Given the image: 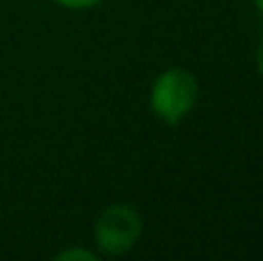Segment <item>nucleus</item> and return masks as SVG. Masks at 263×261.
Returning a JSON list of instances; mask_svg holds the SVG:
<instances>
[{"label":"nucleus","mask_w":263,"mask_h":261,"mask_svg":"<svg viewBox=\"0 0 263 261\" xmlns=\"http://www.w3.org/2000/svg\"><path fill=\"white\" fill-rule=\"evenodd\" d=\"M197 97H199L197 77L189 69L172 67L154 80L148 92V108L166 126H179L194 110Z\"/></svg>","instance_id":"nucleus-1"},{"label":"nucleus","mask_w":263,"mask_h":261,"mask_svg":"<svg viewBox=\"0 0 263 261\" xmlns=\"http://www.w3.org/2000/svg\"><path fill=\"white\" fill-rule=\"evenodd\" d=\"M141 231L143 220L138 210L125 202H115L107 205L95 220V243L105 256H123L136 246Z\"/></svg>","instance_id":"nucleus-2"},{"label":"nucleus","mask_w":263,"mask_h":261,"mask_svg":"<svg viewBox=\"0 0 263 261\" xmlns=\"http://www.w3.org/2000/svg\"><path fill=\"white\" fill-rule=\"evenodd\" d=\"M59 261H69V259H82V261H95L97 256L92 254V251H85V249H67V251H62L59 256H57Z\"/></svg>","instance_id":"nucleus-3"},{"label":"nucleus","mask_w":263,"mask_h":261,"mask_svg":"<svg viewBox=\"0 0 263 261\" xmlns=\"http://www.w3.org/2000/svg\"><path fill=\"white\" fill-rule=\"evenodd\" d=\"M59 5H64V8H74V10H85V8H92V5H97V3H102V0H57Z\"/></svg>","instance_id":"nucleus-4"},{"label":"nucleus","mask_w":263,"mask_h":261,"mask_svg":"<svg viewBox=\"0 0 263 261\" xmlns=\"http://www.w3.org/2000/svg\"><path fill=\"white\" fill-rule=\"evenodd\" d=\"M256 67H258V75L263 77V36L258 41V49H256Z\"/></svg>","instance_id":"nucleus-5"},{"label":"nucleus","mask_w":263,"mask_h":261,"mask_svg":"<svg viewBox=\"0 0 263 261\" xmlns=\"http://www.w3.org/2000/svg\"><path fill=\"white\" fill-rule=\"evenodd\" d=\"M256 3V8H258V13H263V0H253Z\"/></svg>","instance_id":"nucleus-6"}]
</instances>
